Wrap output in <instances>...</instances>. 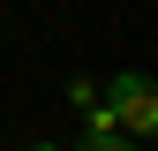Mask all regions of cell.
I'll list each match as a JSON object with an SVG mask.
<instances>
[{
    "instance_id": "cell-1",
    "label": "cell",
    "mask_w": 158,
    "mask_h": 151,
    "mask_svg": "<svg viewBox=\"0 0 158 151\" xmlns=\"http://www.w3.org/2000/svg\"><path fill=\"white\" fill-rule=\"evenodd\" d=\"M106 113H113V136H151L158 128V91H151V76H113V98H106Z\"/></svg>"
},
{
    "instance_id": "cell-2",
    "label": "cell",
    "mask_w": 158,
    "mask_h": 151,
    "mask_svg": "<svg viewBox=\"0 0 158 151\" xmlns=\"http://www.w3.org/2000/svg\"><path fill=\"white\" fill-rule=\"evenodd\" d=\"M83 151H143V144H121V136H98V144H83Z\"/></svg>"
},
{
    "instance_id": "cell-3",
    "label": "cell",
    "mask_w": 158,
    "mask_h": 151,
    "mask_svg": "<svg viewBox=\"0 0 158 151\" xmlns=\"http://www.w3.org/2000/svg\"><path fill=\"white\" fill-rule=\"evenodd\" d=\"M30 151H53V144H30Z\"/></svg>"
}]
</instances>
